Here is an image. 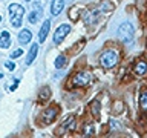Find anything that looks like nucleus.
<instances>
[{
  "label": "nucleus",
  "instance_id": "nucleus-1",
  "mask_svg": "<svg viewBox=\"0 0 147 138\" xmlns=\"http://www.w3.org/2000/svg\"><path fill=\"white\" fill-rule=\"evenodd\" d=\"M8 11H9V22H11V25H12L14 28H20L22 23H23L25 9H23L20 5L12 3V5H9Z\"/></svg>",
  "mask_w": 147,
  "mask_h": 138
},
{
  "label": "nucleus",
  "instance_id": "nucleus-2",
  "mask_svg": "<svg viewBox=\"0 0 147 138\" xmlns=\"http://www.w3.org/2000/svg\"><path fill=\"white\" fill-rule=\"evenodd\" d=\"M133 34H135V31H133L132 23L124 22V23L119 25V28H118V37H119V40H121V41H124V43H130V41L133 40Z\"/></svg>",
  "mask_w": 147,
  "mask_h": 138
},
{
  "label": "nucleus",
  "instance_id": "nucleus-3",
  "mask_svg": "<svg viewBox=\"0 0 147 138\" xmlns=\"http://www.w3.org/2000/svg\"><path fill=\"white\" fill-rule=\"evenodd\" d=\"M100 63H101V66L106 68V69L113 68L115 64L118 63V54L115 52V51H106V52L101 55Z\"/></svg>",
  "mask_w": 147,
  "mask_h": 138
},
{
  "label": "nucleus",
  "instance_id": "nucleus-4",
  "mask_svg": "<svg viewBox=\"0 0 147 138\" xmlns=\"http://www.w3.org/2000/svg\"><path fill=\"white\" fill-rule=\"evenodd\" d=\"M72 83H74V86H87L90 83V75L84 71H80L74 75Z\"/></svg>",
  "mask_w": 147,
  "mask_h": 138
},
{
  "label": "nucleus",
  "instance_id": "nucleus-5",
  "mask_svg": "<svg viewBox=\"0 0 147 138\" xmlns=\"http://www.w3.org/2000/svg\"><path fill=\"white\" fill-rule=\"evenodd\" d=\"M69 32H71V26L69 25H61V26H58L57 28V31H55V34H54V41L57 45H60L61 41L64 40V37H66Z\"/></svg>",
  "mask_w": 147,
  "mask_h": 138
},
{
  "label": "nucleus",
  "instance_id": "nucleus-6",
  "mask_svg": "<svg viewBox=\"0 0 147 138\" xmlns=\"http://www.w3.org/2000/svg\"><path fill=\"white\" fill-rule=\"evenodd\" d=\"M64 8V0H52L51 3V14L52 16H58Z\"/></svg>",
  "mask_w": 147,
  "mask_h": 138
},
{
  "label": "nucleus",
  "instance_id": "nucleus-7",
  "mask_svg": "<svg viewBox=\"0 0 147 138\" xmlns=\"http://www.w3.org/2000/svg\"><path fill=\"white\" fill-rule=\"evenodd\" d=\"M11 46V35H9L8 31H3L0 34V48L2 49H6Z\"/></svg>",
  "mask_w": 147,
  "mask_h": 138
},
{
  "label": "nucleus",
  "instance_id": "nucleus-8",
  "mask_svg": "<svg viewBox=\"0 0 147 138\" xmlns=\"http://www.w3.org/2000/svg\"><path fill=\"white\" fill-rule=\"evenodd\" d=\"M57 117V108H48L43 112V120H45V123H51V121H54V118Z\"/></svg>",
  "mask_w": 147,
  "mask_h": 138
},
{
  "label": "nucleus",
  "instance_id": "nucleus-9",
  "mask_svg": "<svg viewBox=\"0 0 147 138\" xmlns=\"http://www.w3.org/2000/svg\"><path fill=\"white\" fill-rule=\"evenodd\" d=\"M49 29H51V22L46 20L43 23V26H41L40 32H38V40L40 41H45L46 40V37H48V34H49Z\"/></svg>",
  "mask_w": 147,
  "mask_h": 138
},
{
  "label": "nucleus",
  "instance_id": "nucleus-10",
  "mask_svg": "<svg viewBox=\"0 0 147 138\" xmlns=\"http://www.w3.org/2000/svg\"><path fill=\"white\" fill-rule=\"evenodd\" d=\"M37 54H38V45L34 43V45L31 46L29 52H28V57H26V64H31L32 62H34L35 57H37Z\"/></svg>",
  "mask_w": 147,
  "mask_h": 138
},
{
  "label": "nucleus",
  "instance_id": "nucleus-11",
  "mask_svg": "<svg viewBox=\"0 0 147 138\" xmlns=\"http://www.w3.org/2000/svg\"><path fill=\"white\" fill-rule=\"evenodd\" d=\"M31 37H32V34H31L29 29H23V31H20V34H18V41H20L22 45L28 43V41L31 40Z\"/></svg>",
  "mask_w": 147,
  "mask_h": 138
},
{
  "label": "nucleus",
  "instance_id": "nucleus-12",
  "mask_svg": "<svg viewBox=\"0 0 147 138\" xmlns=\"http://www.w3.org/2000/svg\"><path fill=\"white\" fill-rule=\"evenodd\" d=\"M74 120H75V118H74V117H67L66 120H64V123H63V126H60V129H58V132H64V131H66V129L67 127H74V126H75V121H74Z\"/></svg>",
  "mask_w": 147,
  "mask_h": 138
},
{
  "label": "nucleus",
  "instance_id": "nucleus-13",
  "mask_svg": "<svg viewBox=\"0 0 147 138\" xmlns=\"http://www.w3.org/2000/svg\"><path fill=\"white\" fill-rule=\"evenodd\" d=\"M146 72H147V63L146 62H138L135 64V74H138V75H144Z\"/></svg>",
  "mask_w": 147,
  "mask_h": 138
},
{
  "label": "nucleus",
  "instance_id": "nucleus-14",
  "mask_svg": "<svg viewBox=\"0 0 147 138\" xmlns=\"http://www.w3.org/2000/svg\"><path fill=\"white\" fill-rule=\"evenodd\" d=\"M140 108L142 110H147V89L141 91V95H140Z\"/></svg>",
  "mask_w": 147,
  "mask_h": 138
},
{
  "label": "nucleus",
  "instance_id": "nucleus-15",
  "mask_svg": "<svg viewBox=\"0 0 147 138\" xmlns=\"http://www.w3.org/2000/svg\"><path fill=\"white\" fill-rule=\"evenodd\" d=\"M37 9V8H35ZM41 18V9H37V11H32L29 14V22L31 23H37Z\"/></svg>",
  "mask_w": 147,
  "mask_h": 138
},
{
  "label": "nucleus",
  "instance_id": "nucleus-16",
  "mask_svg": "<svg viewBox=\"0 0 147 138\" xmlns=\"http://www.w3.org/2000/svg\"><path fill=\"white\" fill-rule=\"evenodd\" d=\"M64 64H66V58H64L63 55H58L57 60H55V66H57V68L60 69V68H63Z\"/></svg>",
  "mask_w": 147,
  "mask_h": 138
},
{
  "label": "nucleus",
  "instance_id": "nucleus-17",
  "mask_svg": "<svg viewBox=\"0 0 147 138\" xmlns=\"http://www.w3.org/2000/svg\"><path fill=\"white\" fill-rule=\"evenodd\" d=\"M49 95H51V89H49V87H43V91L40 92V100L43 101V100L48 98Z\"/></svg>",
  "mask_w": 147,
  "mask_h": 138
},
{
  "label": "nucleus",
  "instance_id": "nucleus-18",
  "mask_svg": "<svg viewBox=\"0 0 147 138\" xmlns=\"http://www.w3.org/2000/svg\"><path fill=\"white\" fill-rule=\"evenodd\" d=\"M92 112H94L95 117H98V115H100V103H98V101H95V103L92 104Z\"/></svg>",
  "mask_w": 147,
  "mask_h": 138
},
{
  "label": "nucleus",
  "instance_id": "nucleus-19",
  "mask_svg": "<svg viewBox=\"0 0 147 138\" xmlns=\"http://www.w3.org/2000/svg\"><path fill=\"white\" fill-rule=\"evenodd\" d=\"M23 54V51L22 49H17V51H14V52L11 54V58H16V57H20V55Z\"/></svg>",
  "mask_w": 147,
  "mask_h": 138
},
{
  "label": "nucleus",
  "instance_id": "nucleus-20",
  "mask_svg": "<svg viewBox=\"0 0 147 138\" xmlns=\"http://www.w3.org/2000/svg\"><path fill=\"white\" fill-rule=\"evenodd\" d=\"M5 66H6L8 69H11V71H14V69H16V64H14L12 62H6V63H5Z\"/></svg>",
  "mask_w": 147,
  "mask_h": 138
},
{
  "label": "nucleus",
  "instance_id": "nucleus-21",
  "mask_svg": "<svg viewBox=\"0 0 147 138\" xmlns=\"http://www.w3.org/2000/svg\"><path fill=\"white\" fill-rule=\"evenodd\" d=\"M17 83H18V80H16V81H14V86H11V91H14V89L17 87Z\"/></svg>",
  "mask_w": 147,
  "mask_h": 138
},
{
  "label": "nucleus",
  "instance_id": "nucleus-22",
  "mask_svg": "<svg viewBox=\"0 0 147 138\" xmlns=\"http://www.w3.org/2000/svg\"><path fill=\"white\" fill-rule=\"evenodd\" d=\"M0 22H2V16H0Z\"/></svg>",
  "mask_w": 147,
  "mask_h": 138
},
{
  "label": "nucleus",
  "instance_id": "nucleus-23",
  "mask_svg": "<svg viewBox=\"0 0 147 138\" xmlns=\"http://www.w3.org/2000/svg\"><path fill=\"white\" fill-rule=\"evenodd\" d=\"M26 2H31V0H26Z\"/></svg>",
  "mask_w": 147,
  "mask_h": 138
}]
</instances>
